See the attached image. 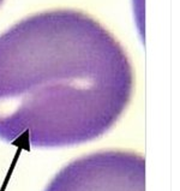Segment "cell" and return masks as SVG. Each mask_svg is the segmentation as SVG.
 <instances>
[{
	"label": "cell",
	"mask_w": 180,
	"mask_h": 191,
	"mask_svg": "<svg viewBox=\"0 0 180 191\" xmlns=\"http://www.w3.org/2000/svg\"><path fill=\"white\" fill-rule=\"evenodd\" d=\"M133 93L120 42L90 16L53 10L0 35V138L35 147L104 134Z\"/></svg>",
	"instance_id": "cell-1"
},
{
	"label": "cell",
	"mask_w": 180,
	"mask_h": 191,
	"mask_svg": "<svg viewBox=\"0 0 180 191\" xmlns=\"http://www.w3.org/2000/svg\"><path fill=\"white\" fill-rule=\"evenodd\" d=\"M2 1H4V0H0V5H1V4H2Z\"/></svg>",
	"instance_id": "cell-2"
}]
</instances>
